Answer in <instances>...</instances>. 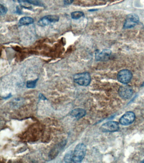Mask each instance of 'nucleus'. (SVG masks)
I'll return each mask as SVG.
<instances>
[{
  "instance_id": "nucleus-16",
  "label": "nucleus",
  "mask_w": 144,
  "mask_h": 163,
  "mask_svg": "<svg viewBox=\"0 0 144 163\" xmlns=\"http://www.w3.org/2000/svg\"><path fill=\"white\" fill-rule=\"evenodd\" d=\"M37 81H38V79H36L34 80L28 81L26 84V86L29 88H33L35 87Z\"/></svg>"
},
{
  "instance_id": "nucleus-17",
  "label": "nucleus",
  "mask_w": 144,
  "mask_h": 163,
  "mask_svg": "<svg viewBox=\"0 0 144 163\" xmlns=\"http://www.w3.org/2000/svg\"><path fill=\"white\" fill-rule=\"evenodd\" d=\"M1 10L0 11H1V15H5L7 11V8L4 6H3V5H2V4L1 5V10Z\"/></svg>"
},
{
  "instance_id": "nucleus-3",
  "label": "nucleus",
  "mask_w": 144,
  "mask_h": 163,
  "mask_svg": "<svg viewBox=\"0 0 144 163\" xmlns=\"http://www.w3.org/2000/svg\"><path fill=\"white\" fill-rule=\"evenodd\" d=\"M139 18L138 16L135 14L128 15L126 17L124 24V28L129 29L134 27L138 23Z\"/></svg>"
},
{
  "instance_id": "nucleus-13",
  "label": "nucleus",
  "mask_w": 144,
  "mask_h": 163,
  "mask_svg": "<svg viewBox=\"0 0 144 163\" xmlns=\"http://www.w3.org/2000/svg\"><path fill=\"white\" fill-rule=\"evenodd\" d=\"M20 3H29L35 6H44L43 4L39 0H18Z\"/></svg>"
},
{
  "instance_id": "nucleus-14",
  "label": "nucleus",
  "mask_w": 144,
  "mask_h": 163,
  "mask_svg": "<svg viewBox=\"0 0 144 163\" xmlns=\"http://www.w3.org/2000/svg\"><path fill=\"white\" fill-rule=\"evenodd\" d=\"M84 16V14L81 11L74 12L71 14V17L73 19H78Z\"/></svg>"
},
{
  "instance_id": "nucleus-1",
  "label": "nucleus",
  "mask_w": 144,
  "mask_h": 163,
  "mask_svg": "<svg viewBox=\"0 0 144 163\" xmlns=\"http://www.w3.org/2000/svg\"><path fill=\"white\" fill-rule=\"evenodd\" d=\"M86 146L83 143H80L76 146L73 153V162H81L84 158L86 152Z\"/></svg>"
},
{
  "instance_id": "nucleus-11",
  "label": "nucleus",
  "mask_w": 144,
  "mask_h": 163,
  "mask_svg": "<svg viewBox=\"0 0 144 163\" xmlns=\"http://www.w3.org/2000/svg\"><path fill=\"white\" fill-rule=\"evenodd\" d=\"M86 111L82 108H76L70 113V115L76 119H81L86 115Z\"/></svg>"
},
{
  "instance_id": "nucleus-20",
  "label": "nucleus",
  "mask_w": 144,
  "mask_h": 163,
  "mask_svg": "<svg viewBox=\"0 0 144 163\" xmlns=\"http://www.w3.org/2000/svg\"><path fill=\"white\" fill-rule=\"evenodd\" d=\"M144 162V160H143V162Z\"/></svg>"
},
{
  "instance_id": "nucleus-10",
  "label": "nucleus",
  "mask_w": 144,
  "mask_h": 163,
  "mask_svg": "<svg viewBox=\"0 0 144 163\" xmlns=\"http://www.w3.org/2000/svg\"><path fill=\"white\" fill-rule=\"evenodd\" d=\"M111 54V51L110 50L104 49L100 52L96 53V59L98 61H106L110 58Z\"/></svg>"
},
{
  "instance_id": "nucleus-5",
  "label": "nucleus",
  "mask_w": 144,
  "mask_h": 163,
  "mask_svg": "<svg viewBox=\"0 0 144 163\" xmlns=\"http://www.w3.org/2000/svg\"><path fill=\"white\" fill-rule=\"evenodd\" d=\"M59 20V17L57 15H46L39 20L38 25L42 27H44L52 23L57 22Z\"/></svg>"
},
{
  "instance_id": "nucleus-4",
  "label": "nucleus",
  "mask_w": 144,
  "mask_h": 163,
  "mask_svg": "<svg viewBox=\"0 0 144 163\" xmlns=\"http://www.w3.org/2000/svg\"><path fill=\"white\" fill-rule=\"evenodd\" d=\"M132 77V74L130 70L124 69L119 71L117 74V78L118 81L124 84L128 83Z\"/></svg>"
},
{
  "instance_id": "nucleus-9",
  "label": "nucleus",
  "mask_w": 144,
  "mask_h": 163,
  "mask_svg": "<svg viewBox=\"0 0 144 163\" xmlns=\"http://www.w3.org/2000/svg\"><path fill=\"white\" fill-rule=\"evenodd\" d=\"M66 144V141L65 140L59 143L58 144L55 146L51 151H50L49 154V158L51 159H53L57 157L59 153L65 147Z\"/></svg>"
},
{
  "instance_id": "nucleus-15",
  "label": "nucleus",
  "mask_w": 144,
  "mask_h": 163,
  "mask_svg": "<svg viewBox=\"0 0 144 163\" xmlns=\"http://www.w3.org/2000/svg\"><path fill=\"white\" fill-rule=\"evenodd\" d=\"M73 152L70 151L68 152L66 155L64 157L65 162L66 163L72 162H73Z\"/></svg>"
},
{
  "instance_id": "nucleus-6",
  "label": "nucleus",
  "mask_w": 144,
  "mask_h": 163,
  "mask_svg": "<svg viewBox=\"0 0 144 163\" xmlns=\"http://www.w3.org/2000/svg\"><path fill=\"white\" fill-rule=\"evenodd\" d=\"M119 125L116 122L110 121L104 124L100 129L103 132H113L118 131Z\"/></svg>"
},
{
  "instance_id": "nucleus-12",
  "label": "nucleus",
  "mask_w": 144,
  "mask_h": 163,
  "mask_svg": "<svg viewBox=\"0 0 144 163\" xmlns=\"http://www.w3.org/2000/svg\"><path fill=\"white\" fill-rule=\"evenodd\" d=\"M33 22L34 20L33 18L29 17H24L20 19L18 23V25L19 26L27 25L33 23Z\"/></svg>"
},
{
  "instance_id": "nucleus-2",
  "label": "nucleus",
  "mask_w": 144,
  "mask_h": 163,
  "mask_svg": "<svg viewBox=\"0 0 144 163\" xmlns=\"http://www.w3.org/2000/svg\"><path fill=\"white\" fill-rule=\"evenodd\" d=\"M74 82L81 86H88L91 81V77L88 72L78 73L74 76Z\"/></svg>"
},
{
  "instance_id": "nucleus-18",
  "label": "nucleus",
  "mask_w": 144,
  "mask_h": 163,
  "mask_svg": "<svg viewBox=\"0 0 144 163\" xmlns=\"http://www.w3.org/2000/svg\"><path fill=\"white\" fill-rule=\"evenodd\" d=\"M74 0H64V3L66 5H70L72 3Z\"/></svg>"
},
{
  "instance_id": "nucleus-8",
  "label": "nucleus",
  "mask_w": 144,
  "mask_h": 163,
  "mask_svg": "<svg viewBox=\"0 0 144 163\" xmlns=\"http://www.w3.org/2000/svg\"><path fill=\"white\" fill-rule=\"evenodd\" d=\"M135 115L132 112L126 113L120 119V122L122 125H128L131 124L134 121Z\"/></svg>"
},
{
  "instance_id": "nucleus-7",
  "label": "nucleus",
  "mask_w": 144,
  "mask_h": 163,
  "mask_svg": "<svg viewBox=\"0 0 144 163\" xmlns=\"http://www.w3.org/2000/svg\"><path fill=\"white\" fill-rule=\"evenodd\" d=\"M118 93L121 98L124 99H129L132 96L133 90L130 86L124 85L119 88Z\"/></svg>"
},
{
  "instance_id": "nucleus-19",
  "label": "nucleus",
  "mask_w": 144,
  "mask_h": 163,
  "mask_svg": "<svg viewBox=\"0 0 144 163\" xmlns=\"http://www.w3.org/2000/svg\"><path fill=\"white\" fill-rule=\"evenodd\" d=\"M40 98L41 99H46L45 98V97H44L43 95H42V94H40Z\"/></svg>"
}]
</instances>
